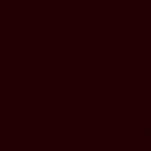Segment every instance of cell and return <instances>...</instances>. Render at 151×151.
<instances>
[{
	"label": "cell",
	"mask_w": 151,
	"mask_h": 151,
	"mask_svg": "<svg viewBox=\"0 0 151 151\" xmlns=\"http://www.w3.org/2000/svg\"><path fill=\"white\" fill-rule=\"evenodd\" d=\"M150 83H151V63H150Z\"/></svg>",
	"instance_id": "1"
},
{
	"label": "cell",
	"mask_w": 151,
	"mask_h": 151,
	"mask_svg": "<svg viewBox=\"0 0 151 151\" xmlns=\"http://www.w3.org/2000/svg\"><path fill=\"white\" fill-rule=\"evenodd\" d=\"M150 119H151V100H150Z\"/></svg>",
	"instance_id": "2"
},
{
	"label": "cell",
	"mask_w": 151,
	"mask_h": 151,
	"mask_svg": "<svg viewBox=\"0 0 151 151\" xmlns=\"http://www.w3.org/2000/svg\"><path fill=\"white\" fill-rule=\"evenodd\" d=\"M150 147H151V129H150Z\"/></svg>",
	"instance_id": "3"
},
{
	"label": "cell",
	"mask_w": 151,
	"mask_h": 151,
	"mask_svg": "<svg viewBox=\"0 0 151 151\" xmlns=\"http://www.w3.org/2000/svg\"><path fill=\"white\" fill-rule=\"evenodd\" d=\"M150 7H151V0H150Z\"/></svg>",
	"instance_id": "4"
}]
</instances>
